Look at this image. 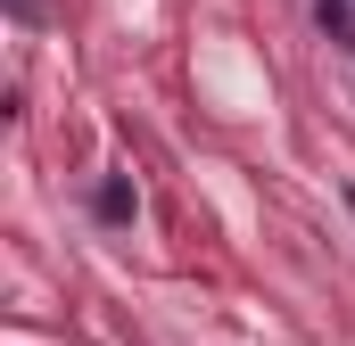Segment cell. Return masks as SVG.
<instances>
[{"label":"cell","mask_w":355,"mask_h":346,"mask_svg":"<svg viewBox=\"0 0 355 346\" xmlns=\"http://www.w3.org/2000/svg\"><path fill=\"white\" fill-rule=\"evenodd\" d=\"M8 8H17V17H25V25H33V0H8Z\"/></svg>","instance_id":"2"},{"label":"cell","mask_w":355,"mask_h":346,"mask_svg":"<svg viewBox=\"0 0 355 346\" xmlns=\"http://www.w3.org/2000/svg\"><path fill=\"white\" fill-rule=\"evenodd\" d=\"M99 215L124 223V215H132V181H99Z\"/></svg>","instance_id":"1"}]
</instances>
